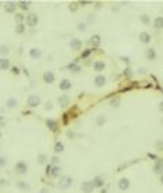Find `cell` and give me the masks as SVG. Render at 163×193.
<instances>
[{
	"label": "cell",
	"mask_w": 163,
	"mask_h": 193,
	"mask_svg": "<svg viewBox=\"0 0 163 193\" xmlns=\"http://www.w3.org/2000/svg\"><path fill=\"white\" fill-rule=\"evenodd\" d=\"M26 25L29 27H36L38 25V15L34 12H30L27 16H26Z\"/></svg>",
	"instance_id": "obj_2"
},
{
	"label": "cell",
	"mask_w": 163,
	"mask_h": 193,
	"mask_svg": "<svg viewBox=\"0 0 163 193\" xmlns=\"http://www.w3.org/2000/svg\"><path fill=\"white\" fill-rule=\"evenodd\" d=\"M59 104L61 107H65L67 105H69V96L68 95H60L59 96Z\"/></svg>",
	"instance_id": "obj_18"
},
{
	"label": "cell",
	"mask_w": 163,
	"mask_h": 193,
	"mask_svg": "<svg viewBox=\"0 0 163 193\" xmlns=\"http://www.w3.org/2000/svg\"><path fill=\"white\" fill-rule=\"evenodd\" d=\"M41 193H48V191H46V189H42V191H41Z\"/></svg>",
	"instance_id": "obj_46"
},
{
	"label": "cell",
	"mask_w": 163,
	"mask_h": 193,
	"mask_svg": "<svg viewBox=\"0 0 163 193\" xmlns=\"http://www.w3.org/2000/svg\"><path fill=\"white\" fill-rule=\"evenodd\" d=\"M5 105H7L8 109H14V107L18 106V99H16V98H10L7 102H5Z\"/></svg>",
	"instance_id": "obj_22"
},
{
	"label": "cell",
	"mask_w": 163,
	"mask_h": 193,
	"mask_svg": "<svg viewBox=\"0 0 163 193\" xmlns=\"http://www.w3.org/2000/svg\"><path fill=\"white\" fill-rule=\"evenodd\" d=\"M16 5H19V7L22 8V10H27L29 5H30V2H23V0H22V2H19Z\"/></svg>",
	"instance_id": "obj_30"
},
{
	"label": "cell",
	"mask_w": 163,
	"mask_h": 193,
	"mask_svg": "<svg viewBox=\"0 0 163 193\" xmlns=\"http://www.w3.org/2000/svg\"><path fill=\"white\" fill-rule=\"evenodd\" d=\"M42 79H43L45 83L50 84V83H53V82H54V74H53V72H50V71H46V72H43Z\"/></svg>",
	"instance_id": "obj_8"
},
{
	"label": "cell",
	"mask_w": 163,
	"mask_h": 193,
	"mask_svg": "<svg viewBox=\"0 0 163 193\" xmlns=\"http://www.w3.org/2000/svg\"><path fill=\"white\" fill-rule=\"evenodd\" d=\"M16 188H19L20 191H23V192L30 191V185H29L26 181H18V182H16Z\"/></svg>",
	"instance_id": "obj_15"
},
{
	"label": "cell",
	"mask_w": 163,
	"mask_h": 193,
	"mask_svg": "<svg viewBox=\"0 0 163 193\" xmlns=\"http://www.w3.org/2000/svg\"><path fill=\"white\" fill-rule=\"evenodd\" d=\"M139 40H140V42H143V44H150L151 42V34L147 33V31H143V33H140V36H139Z\"/></svg>",
	"instance_id": "obj_11"
},
{
	"label": "cell",
	"mask_w": 163,
	"mask_h": 193,
	"mask_svg": "<svg viewBox=\"0 0 163 193\" xmlns=\"http://www.w3.org/2000/svg\"><path fill=\"white\" fill-rule=\"evenodd\" d=\"M4 10L7 11V12H14V11L16 10V3L15 2H5Z\"/></svg>",
	"instance_id": "obj_14"
},
{
	"label": "cell",
	"mask_w": 163,
	"mask_h": 193,
	"mask_svg": "<svg viewBox=\"0 0 163 193\" xmlns=\"http://www.w3.org/2000/svg\"><path fill=\"white\" fill-rule=\"evenodd\" d=\"M67 68H68L71 72H75V74H78V72L80 71V65H78L76 61H72L71 64H68V67H67Z\"/></svg>",
	"instance_id": "obj_20"
},
{
	"label": "cell",
	"mask_w": 163,
	"mask_h": 193,
	"mask_svg": "<svg viewBox=\"0 0 163 193\" xmlns=\"http://www.w3.org/2000/svg\"><path fill=\"white\" fill-rule=\"evenodd\" d=\"M86 29H87V25H86L84 22L78 23V30H80V31H86Z\"/></svg>",
	"instance_id": "obj_33"
},
{
	"label": "cell",
	"mask_w": 163,
	"mask_h": 193,
	"mask_svg": "<svg viewBox=\"0 0 163 193\" xmlns=\"http://www.w3.org/2000/svg\"><path fill=\"white\" fill-rule=\"evenodd\" d=\"M94 20H95L94 15H91V14H90V15H88V22H94Z\"/></svg>",
	"instance_id": "obj_43"
},
{
	"label": "cell",
	"mask_w": 163,
	"mask_h": 193,
	"mask_svg": "<svg viewBox=\"0 0 163 193\" xmlns=\"http://www.w3.org/2000/svg\"><path fill=\"white\" fill-rule=\"evenodd\" d=\"M91 182H92V185H94V188H102V186L105 185V180L102 177H99V175H97Z\"/></svg>",
	"instance_id": "obj_13"
},
{
	"label": "cell",
	"mask_w": 163,
	"mask_h": 193,
	"mask_svg": "<svg viewBox=\"0 0 163 193\" xmlns=\"http://www.w3.org/2000/svg\"><path fill=\"white\" fill-rule=\"evenodd\" d=\"M140 20L143 23H144V25H148V23L151 22V19H150V16L148 15H145V14H143V15L140 16Z\"/></svg>",
	"instance_id": "obj_31"
},
{
	"label": "cell",
	"mask_w": 163,
	"mask_h": 193,
	"mask_svg": "<svg viewBox=\"0 0 163 193\" xmlns=\"http://www.w3.org/2000/svg\"><path fill=\"white\" fill-rule=\"evenodd\" d=\"M60 173H61V167H60V166H52L50 171H49V175H52V177H59Z\"/></svg>",
	"instance_id": "obj_19"
},
{
	"label": "cell",
	"mask_w": 163,
	"mask_h": 193,
	"mask_svg": "<svg viewBox=\"0 0 163 193\" xmlns=\"http://www.w3.org/2000/svg\"><path fill=\"white\" fill-rule=\"evenodd\" d=\"M67 136H68V137H69V139H74L75 133H74V132H69V131H68V132H67Z\"/></svg>",
	"instance_id": "obj_41"
},
{
	"label": "cell",
	"mask_w": 163,
	"mask_h": 193,
	"mask_svg": "<svg viewBox=\"0 0 163 193\" xmlns=\"http://www.w3.org/2000/svg\"><path fill=\"white\" fill-rule=\"evenodd\" d=\"M7 165V159L4 156H0V167H4Z\"/></svg>",
	"instance_id": "obj_36"
},
{
	"label": "cell",
	"mask_w": 163,
	"mask_h": 193,
	"mask_svg": "<svg viewBox=\"0 0 163 193\" xmlns=\"http://www.w3.org/2000/svg\"><path fill=\"white\" fill-rule=\"evenodd\" d=\"M37 160H38L40 165H45V163L48 162V156H46L45 154H40L38 158H37Z\"/></svg>",
	"instance_id": "obj_25"
},
{
	"label": "cell",
	"mask_w": 163,
	"mask_h": 193,
	"mask_svg": "<svg viewBox=\"0 0 163 193\" xmlns=\"http://www.w3.org/2000/svg\"><path fill=\"white\" fill-rule=\"evenodd\" d=\"M155 173L162 174V160H159V162L155 165Z\"/></svg>",
	"instance_id": "obj_32"
},
{
	"label": "cell",
	"mask_w": 163,
	"mask_h": 193,
	"mask_svg": "<svg viewBox=\"0 0 163 193\" xmlns=\"http://www.w3.org/2000/svg\"><path fill=\"white\" fill-rule=\"evenodd\" d=\"M145 56H147V58L148 60H155L156 58V53H155V51H154V49H147V51H145Z\"/></svg>",
	"instance_id": "obj_24"
},
{
	"label": "cell",
	"mask_w": 163,
	"mask_h": 193,
	"mask_svg": "<svg viewBox=\"0 0 163 193\" xmlns=\"http://www.w3.org/2000/svg\"><path fill=\"white\" fill-rule=\"evenodd\" d=\"M41 104V98L38 95H29V98H27V106H30V107H37L38 105Z\"/></svg>",
	"instance_id": "obj_4"
},
{
	"label": "cell",
	"mask_w": 163,
	"mask_h": 193,
	"mask_svg": "<svg viewBox=\"0 0 163 193\" xmlns=\"http://www.w3.org/2000/svg\"><path fill=\"white\" fill-rule=\"evenodd\" d=\"M121 60H124L125 63H129V58H128V57H121Z\"/></svg>",
	"instance_id": "obj_45"
},
{
	"label": "cell",
	"mask_w": 163,
	"mask_h": 193,
	"mask_svg": "<svg viewBox=\"0 0 163 193\" xmlns=\"http://www.w3.org/2000/svg\"><path fill=\"white\" fill-rule=\"evenodd\" d=\"M80 188H82V192L84 193H92V191H94V185H92L91 181H84Z\"/></svg>",
	"instance_id": "obj_5"
},
{
	"label": "cell",
	"mask_w": 163,
	"mask_h": 193,
	"mask_svg": "<svg viewBox=\"0 0 163 193\" xmlns=\"http://www.w3.org/2000/svg\"><path fill=\"white\" fill-rule=\"evenodd\" d=\"M94 83L97 87H103L105 84H106V78H105L103 75H98V76H95V79H94Z\"/></svg>",
	"instance_id": "obj_10"
},
{
	"label": "cell",
	"mask_w": 163,
	"mask_h": 193,
	"mask_svg": "<svg viewBox=\"0 0 163 193\" xmlns=\"http://www.w3.org/2000/svg\"><path fill=\"white\" fill-rule=\"evenodd\" d=\"M8 68H10V60L5 57L0 58V69H2V71H5V69H8Z\"/></svg>",
	"instance_id": "obj_17"
},
{
	"label": "cell",
	"mask_w": 163,
	"mask_h": 193,
	"mask_svg": "<svg viewBox=\"0 0 163 193\" xmlns=\"http://www.w3.org/2000/svg\"><path fill=\"white\" fill-rule=\"evenodd\" d=\"M106 122V117L105 116H99L98 117V120H97V124L98 125H102V124H105Z\"/></svg>",
	"instance_id": "obj_34"
},
{
	"label": "cell",
	"mask_w": 163,
	"mask_h": 193,
	"mask_svg": "<svg viewBox=\"0 0 163 193\" xmlns=\"http://www.w3.org/2000/svg\"><path fill=\"white\" fill-rule=\"evenodd\" d=\"M27 169H29V166H27V163L25 162V160H19V162H16V165H15V171L18 174H26L27 173Z\"/></svg>",
	"instance_id": "obj_3"
},
{
	"label": "cell",
	"mask_w": 163,
	"mask_h": 193,
	"mask_svg": "<svg viewBox=\"0 0 163 193\" xmlns=\"http://www.w3.org/2000/svg\"><path fill=\"white\" fill-rule=\"evenodd\" d=\"M15 31H16V34H23L25 33V25L23 23H18L15 27Z\"/></svg>",
	"instance_id": "obj_27"
},
{
	"label": "cell",
	"mask_w": 163,
	"mask_h": 193,
	"mask_svg": "<svg viewBox=\"0 0 163 193\" xmlns=\"http://www.w3.org/2000/svg\"><path fill=\"white\" fill-rule=\"evenodd\" d=\"M46 125H48L53 132H56V131L59 129V128H57V127H59V124H57V121H54V120H48V121H46Z\"/></svg>",
	"instance_id": "obj_23"
},
{
	"label": "cell",
	"mask_w": 163,
	"mask_h": 193,
	"mask_svg": "<svg viewBox=\"0 0 163 193\" xmlns=\"http://www.w3.org/2000/svg\"><path fill=\"white\" fill-rule=\"evenodd\" d=\"M120 99H118V98H116V99H112V106L113 107H118V106H120Z\"/></svg>",
	"instance_id": "obj_35"
},
{
	"label": "cell",
	"mask_w": 163,
	"mask_h": 193,
	"mask_svg": "<svg viewBox=\"0 0 163 193\" xmlns=\"http://www.w3.org/2000/svg\"><path fill=\"white\" fill-rule=\"evenodd\" d=\"M15 18H16V20H18V22H22V20H23V15H20V14H18V15L15 16Z\"/></svg>",
	"instance_id": "obj_40"
},
{
	"label": "cell",
	"mask_w": 163,
	"mask_h": 193,
	"mask_svg": "<svg viewBox=\"0 0 163 193\" xmlns=\"http://www.w3.org/2000/svg\"><path fill=\"white\" fill-rule=\"evenodd\" d=\"M72 182H74L72 177H69V175H63V177H60L59 188L60 189H68V188H71Z\"/></svg>",
	"instance_id": "obj_1"
},
{
	"label": "cell",
	"mask_w": 163,
	"mask_h": 193,
	"mask_svg": "<svg viewBox=\"0 0 163 193\" xmlns=\"http://www.w3.org/2000/svg\"><path fill=\"white\" fill-rule=\"evenodd\" d=\"M90 44H91L92 46H98L101 44V36H98V34L91 36V38H90Z\"/></svg>",
	"instance_id": "obj_21"
},
{
	"label": "cell",
	"mask_w": 163,
	"mask_h": 193,
	"mask_svg": "<svg viewBox=\"0 0 163 193\" xmlns=\"http://www.w3.org/2000/svg\"><path fill=\"white\" fill-rule=\"evenodd\" d=\"M82 45H83V42H82L80 40H78V38L71 40V42H69V46H71L72 51H80Z\"/></svg>",
	"instance_id": "obj_7"
},
{
	"label": "cell",
	"mask_w": 163,
	"mask_h": 193,
	"mask_svg": "<svg viewBox=\"0 0 163 193\" xmlns=\"http://www.w3.org/2000/svg\"><path fill=\"white\" fill-rule=\"evenodd\" d=\"M69 8H71L72 11H76V3H71V4H69Z\"/></svg>",
	"instance_id": "obj_38"
},
{
	"label": "cell",
	"mask_w": 163,
	"mask_h": 193,
	"mask_svg": "<svg viewBox=\"0 0 163 193\" xmlns=\"http://www.w3.org/2000/svg\"><path fill=\"white\" fill-rule=\"evenodd\" d=\"M162 26H163V18H162V16H158V18L155 19V27L156 29H162Z\"/></svg>",
	"instance_id": "obj_29"
},
{
	"label": "cell",
	"mask_w": 163,
	"mask_h": 193,
	"mask_svg": "<svg viewBox=\"0 0 163 193\" xmlns=\"http://www.w3.org/2000/svg\"><path fill=\"white\" fill-rule=\"evenodd\" d=\"M130 186V182L128 178H121L120 181H118V188H120V191H128Z\"/></svg>",
	"instance_id": "obj_6"
},
{
	"label": "cell",
	"mask_w": 163,
	"mask_h": 193,
	"mask_svg": "<svg viewBox=\"0 0 163 193\" xmlns=\"http://www.w3.org/2000/svg\"><path fill=\"white\" fill-rule=\"evenodd\" d=\"M29 54H30L31 58H34V60H36V58H40L41 56H42V52H41L38 48H31L30 51H29Z\"/></svg>",
	"instance_id": "obj_12"
},
{
	"label": "cell",
	"mask_w": 163,
	"mask_h": 193,
	"mask_svg": "<svg viewBox=\"0 0 163 193\" xmlns=\"http://www.w3.org/2000/svg\"><path fill=\"white\" fill-rule=\"evenodd\" d=\"M71 87H72V83H71V80H68V79H63L59 84V89L63 90V91H67V90H69Z\"/></svg>",
	"instance_id": "obj_9"
},
{
	"label": "cell",
	"mask_w": 163,
	"mask_h": 193,
	"mask_svg": "<svg viewBox=\"0 0 163 193\" xmlns=\"http://www.w3.org/2000/svg\"><path fill=\"white\" fill-rule=\"evenodd\" d=\"M52 107H53V106H52V102H46V106H45V109L50 110V109H52Z\"/></svg>",
	"instance_id": "obj_39"
},
{
	"label": "cell",
	"mask_w": 163,
	"mask_h": 193,
	"mask_svg": "<svg viewBox=\"0 0 163 193\" xmlns=\"http://www.w3.org/2000/svg\"><path fill=\"white\" fill-rule=\"evenodd\" d=\"M139 74H140V75H144V74H145V68H139Z\"/></svg>",
	"instance_id": "obj_44"
},
{
	"label": "cell",
	"mask_w": 163,
	"mask_h": 193,
	"mask_svg": "<svg viewBox=\"0 0 163 193\" xmlns=\"http://www.w3.org/2000/svg\"><path fill=\"white\" fill-rule=\"evenodd\" d=\"M105 67H106L105 61L98 60V61H95V63H94V71H97V72H102V71L105 69Z\"/></svg>",
	"instance_id": "obj_16"
},
{
	"label": "cell",
	"mask_w": 163,
	"mask_h": 193,
	"mask_svg": "<svg viewBox=\"0 0 163 193\" xmlns=\"http://www.w3.org/2000/svg\"><path fill=\"white\" fill-rule=\"evenodd\" d=\"M0 139H2V132H0Z\"/></svg>",
	"instance_id": "obj_47"
},
{
	"label": "cell",
	"mask_w": 163,
	"mask_h": 193,
	"mask_svg": "<svg viewBox=\"0 0 163 193\" xmlns=\"http://www.w3.org/2000/svg\"><path fill=\"white\" fill-rule=\"evenodd\" d=\"M59 158H57V156H53V158H52V163H59Z\"/></svg>",
	"instance_id": "obj_42"
},
{
	"label": "cell",
	"mask_w": 163,
	"mask_h": 193,
	"mask_svg": "<svg viewBox=\"0 0 163 193\" xmlns=\"http://www.w3.org/2000/svg\"><path fill=\"white\" fill-rule=\"evenodd\" d=\"M10 52V48H8L7 45H0V54H3V56H5V54Z\"/></svg>",
	"instance_id": "obj_28"
},
{
	"label": "cell",
	"mask_w": 163,
	"mask_h": 193,
	"mask_svg": "<svg viewBox=\"0 0 163 193\" xmlns=\"http://www.w3.org/2000/svg\"><path fill=\"white\" fill-rule=\"evenodd\" d=\"M19 71L20 69L18 68V67H12V74L14 75H19Z\"/></svg>",
	"instance_id": "obj_37"
},
{
	"label": "cell",
	"mask_w": 163,
	"mask_h": 193,
	"mask_svg": "<svg viewBox=\"0 0 163 193\" xmlns=\"http://www.w3.org/2000/svg\"><path fill=\"white\" fill-rule=\"evenodd\" d=\"M64 151V144L61 142H57L56 146H54V153L59 154V153H63Z\"/></svg>",
	"instance_id": "obj_26"
}]
</instances>
